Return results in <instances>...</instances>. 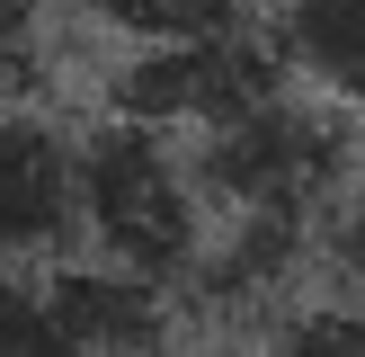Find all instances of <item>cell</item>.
<instances>
[{"label": "cell", "mask_w": 365, "mask_h": 357, "mask_svg": "<svg viewBox=\"0 0 365 357\" xmlns=\"http://www.w3.org/2000/svg\"><path fill=\"white\" fill-rule=\"evenodd\" d=\"M348 170L356 161L339 143V125L321 107L285 99V89H267L241 116L187 134V178L214 206V223H303V232H321L339 188H348Z\"/></svg>", "instance_id": "cell-1"}, {"label": "cell", "mask_w": 365, "mask_h": 357, "mask_svg": "<svg viewBox=\"0 0 365 357\" xmlns=\"http://www.w3.org/2000/svg\"><path fill=\"white\" fill-rule=\"evenodd\" d=\"M81 250L98 268H125L178 295L205 250V196L187 178V143L107 116L81 143Z\"/></svg>", "instance_id": "cell-2"}, {"label": "cell", "mask_w": 365, "mask_h": 357, "mask_svg": "<svg viewBox=\"0 0 365 357\" xmlns=\"http://www.w3.org/2000/svg\"><path fill=\"white\" fill-rule=\"evenodd\" d=\"M81 259V143L36 107H0V268L45 277Z\"/></svg>", "instance_id": "cell-3"}, {"label": "cell", "mask_w": 365, "mask_h": 357, "mask_svg": "<svg viewBox=\"0 0 365 357\" xmlns=\"http://www.w3.org/2000/svg\"><path fill=\"white\" fill-rule=\"evenodd\" d=\"M277 89V71H267V54L250 45V36H232V45H170V54H134V63L116 71V116L125 125H152V134L187 143L205 134V125L241 116L250 99H267Z\"/></svg>", "instance_id": "cell-4"}, {"label": "cell", "mask_w": 365, "mask_h": 357, "mask_svg": "<svg viewBox=\"0 0 365 357\" xmlns=\"http://www.w3.org/2000/svg\"><path fill=\"white\" fill-rule=\"evenodd\" d=\"M45 277H53V303H63L81 357H170V339H178V295L170 286L98 268V259L45 268Z\"/></svg>", "instance_id": "cell-5"}, {"label": "cell", "mask_w": 365, "mask_h": 357, "mask_svg": "<svg viewBox=\"0 0 365 357\" xmlns=\"http://www.w3.org/2000/svg\"><path fill=\"white\" fill-rule=\"evenodd\" d=\"M277 45L321 99L365 116V0H277Z\"/></svg>", "instance_id": "cell-6"}, {"label": "cell", "mask_w": 365, "mask_h": 357, "mask_svg": "<svg viewBox=\"0 0 365 357\" xmlns=\"http://www.w3.org/2000/svg\"><path fill=\"white\" fill-rule=\"evenodd\" d=\"M250 9L259 0H89V18L107 36H125V45H143V54L232 45V36H250Z\"/></svg>", "instance_id": "cell-7"}, {"label": "cell", "mask_w": 365, "mask_h": 357, "mask_svg": "<svg viewBox=\"0 0 365 357\" xmlns=\"http://www.w3.org/2000/svg\"><path fill=\"white\" fill-rule=\"evenodd\" d=\"M0 357H81L63 303H53V277L0 268Z\"/></svg>", "instance_id": "cell-8"}, {"label": "cell", "mask_w": 365, "mask_h": 357, "mask_svg": "<svg viewBox=\"0 0 365 357\" xmlns=\"http://www.w3.org/2000/svg\"><path fill=\"white\" fill-rule=\"evenodd\" d=\"M53 9L63 0H0V107H18L36 89V71L53 63Z\"/></svg>", "instance_id": "cell-9"}, {"label": "cell", "mask_w": 365, "mask_h": 357, "mask_svg": "<svg viewBox=\"0 0 365 357\" xmlns=\"http://www.w3.org/2000/svg\"><path fill=\"white\" fill-rule=\"evenodd\" d=\"M267 357H365V303H312V313H294L267 339Z\"/></svg>", "instance_id": "cell-10"}, {"label": "cell", "mask_w": 365, "mask_h": 357, "mask_svg": "<svg viewBox=\"0 0 365 357\" xmlns=\"http://www.w3.org/2000/svg\"><path fill=\"white\" fill-rule=\"evenodd\" d=\"M330 259L348 268V286L365 303V161L348 170V188H339V206H330Z\"/></svg>", "instance_id": "cell-11"}]
</instances>
